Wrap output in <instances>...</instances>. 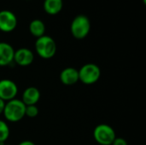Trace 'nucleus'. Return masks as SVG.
I'll return each instance as SVG.
<instances>
[{
  "label": "nucleus",
  "instance_id": "nucleus-14",
  "mask_svg": "<svg viewBox=\"0 0 146 145\" xmlns=\"http://www.w3.org/2000/svg\"><path fill=\"white\" fill-rule=\"evenodd\" d=\"M9 137V127L8 124L0 120V144H3V143Z\"/></svg>",
  "mask_w": 146,
  "mask_h": 145
},
{
  "label": "nucleus",
  "instance_id": "nucleus-11",
  "mask_svg": "<svg viewBox=\"0 0 146 145\" xmlns=\"http://www.w3.org/2000/svg\"><path fill=\"white\" fill-rule=\"evenodd\" d=\"M39 99H40V92L38 89L34 86L27 87L24 91L21 97V101L26 106L36 105V103L39 101Z\"/></svg>",
  "mask_w": 146,
  "mask_h": 145
},
{
  "label": "nucleus",
  "instance_id": "nucleus-3",
  "mask_svg": "<svg viewBox=\"0 0 146 145\" xmlns=\"http://www.w3.org/2000/svg\"><path fill=\"white\" fill-rule=\"evenodd\" d=\"M70 31L73 37L76 39H83L87 37L91 31V21L85 15H76L70 26Z\"/></svg>",
  "mask_w": 146,
  "mask_h": 145
},
{
  "label": "nucleus",
  "instance_id": "nucleus-1",
  "mask_svg": "<svg viewBox=\"0 0 146 145\" xmlns=\"http://www.w3.org/2000/svg\"><path fill=\"white\" fill-rule=\"evenodd\" d=\"M26 105L21 100L14 98L5 103L3 109V115L9 122H18L25 116Z\"/></svg>",
  "mask_w": 146,
  "mask_h": 145
},
{
  "label": "nucleus",
  "instance_id": "nucleus-6",
  "mask_svg": "<svg viewBox=\"0 0 146 145\" xmlns=\"http://www.w3.org/2000/svg\"><path fill=\"white\" fill-rule=\"evenodd\" d=\"M17 26V17L10 10L0 11V31L10 32Z\"/></svg>",
  "mask_w": 146,
  "mask_h": 145
},
{
  "label": "nucleus",
  "instance_id": "nucleus-17",
  "mask_svg": "<svg viewBox=\"0 0 146 145\" xmlns=\"http://www.w3.org/2000/svg\"><path fill=\"white\" fill-rule=\"evenodd\" d=\"M18 145H35V144L32 141H29V140H26V141H22Z\"/></svg>",
  "mask_w": 146,
  "mask_h": 145
},
{
  "label": "nucleus",
  "instance_id": "nucleus-8",
  "mask_svg": "<svg viewBox=\"0 0 146 145\" xmlns=\"http://www.w3.org/2000/svg\"><path fill=\"white\" fill-rule=\"evenodd\" d=\"M34 60V55L32 50L27 48H20L15 50L14 62L21 67H27L33 63Z\"/></svg>",
  "mask_w": 146,
  "mask_h": 145
},
{
  "label": "nucleus",
  "instance_id": "nucleus-4",
  "mask_svg": "<svg viewBox=\"0 0 146 145\" xmlns=\"http://www.w3.org/2000/svg\"><path fill=\"white\" fill-rule=\"evenodd\" d=\"M79 72V80L85 85H93L98 81L101 76L100 68L94 63H86L80 68Z\"/></svg>",
  "mask_w": 146,
  "mask_h": 145
},
{
  "label": "nucleus",
  "instance_id": "nucleus-13",
  "mask_svg": "<svg viewBox=\"0 0 146 145\" xmlns=\"http://www.w3.org/2000/svg\"><path fill=\"white\" fill-rule=\"evenodd\" d=\"M29 32L37 38L44 36L45 32V25L44 21L39 19L33 20L29 24Z\"/></svg>",
  "mask_w": 146,
  "mask_h": 145
},
{
  "label": "nucleus",
  "instance_id": "nucleus-7",
  "mask_svg": "<svg viewBox=\"0 0 146 145\" xmlns=\"http://www.w3.org/2000/svg\"><path fill=\"white\" fill-rule=\"evenodd\" d=\"M18 92L16 84L8 79L0 80V99L3 101H10L15 98Z\"/></svg>",
  "mask_w": 146,
  "mask_h": 145
},
{
  "label": "nucleus",
  "instance_id": "nucleus-9",
  "mask_svg": "<svg viewBox=\"0 0 146 145\" xmlns=\"http://www.w3.org/2000/svg\"><path fill=\"white\" fill-rule=\"evenodd\" d=\"M14 48L8 43H0V67H5L14 62Z\"/></svg>",
  "mask_w": 146,
  "mask_h": 145
},
{
  "label": "nucleus",
  "instance_id": "nucleus-10",
  "mask_svg": "<svg viewBox=\"0 0 146 145\" xmlns=\"http://www.w3.org/2000/svg\"><path fill=\"white\" fill-rule=\"evenodd\" d=\"M60 80L65 85H73L79 81V72L74 68H66L60 73Z\"/></svg>",
  "mask_w": 146,
  "mask_h": 145
},
{
  "label": "nucleus",
  "instance_id": "nucleus-16",
  "mask_svg": "<svg viewBox=\"0 0 146 145\" xmlns=\"http://www.w3.org/2000/svg\"><path fill=\"white\" fill-rule=\"evenodd\" d=\"M111 145H127V142L122 138H115Z\"/></svg>",
  "mask_w": 146,
  "mask_h": 145
},
{
  "label": "nucleus",
  "instance_id": "nucleus-2",
  "mask_svg": "<svg viewBox=\"0 0 146 145\" xmlns=\"http://www.w3.org/2000/svg\"><path fill=\"white\" fill-rule=\"evenodd\" d=\"M37 54L43 59H50L56 53V44L55 40L47 35L38 38L35 42Z\"/></svg>",
  "mask_w": 146,
  "mask_h": 145
},
{
  "label": "nucleus",
  "instance_id": "nucleus-12",
  "mask_svg": "<svg viewBox=\"0 0 146 145\" xmlns=\"http://www.w3.org/2000/svg\"><path fill=\"white\" fill-rule=\"evenodd\" d=\"M63 7L62 0H44V9L50 15H57L61 12Z\"/></svg>",
  "mask_w": 146,
  "mask_h": 145
},
{
  "label": "nucleus",
  "instance_id": "nucleus-15",
  "mask_svg": "<svg viewBox=\"0 0 146 145\" xmlns=\"http://www.w3.org/2000/svg\"><path fill=\"white\" fill-rule=\"evenodd\" d=\"M38 115V109L36 105H29L26 106L25 116H28L29 118H35Z\"/></svg>",
  "mask_w": 146,
  "mask_h": 145
},
{
  "label": "nucleus",
  "instance_id": "nucleus-5",
  "mask_svg": "<svg viewBox=\"0 0 146 145\" xmlns=\"http://www.w3.org/2000/svg\"><path fill=\"white\" fill-rule=\"evenodd\" d=\"M93 137L96 142L100 145H111L116 138L115 130L107 124L97 126L93 131Z\"/></svg>",
  "mask_w": 146,
  "mask_h": 145
},
{
  "label": "nucleus",
  "instance_id": "nucleus-18",
  "mask_svg": "<svg viewBox=\"0 0 146 145\" xmlns=\"http://www.w3.org/2000/svg\"><path fill=\"white\" fill-rule=\"evenodd\" d=\"M4 105H5V102L3 101L2 99H0V115L3 114V112Z\"/></svg>",
  "mask_w": 146,
  "mask_h": 145
},
{
  "label": "nucleus",
  "instance_id": "nucleus-19",
  "mask_svg": "<svg viewBox=\"0 0 146 145\" xmlns=\"http://www.w3.org/2000/svg\"><path fill=\"white\" fill-rule=\"evenodd\" d=\"M5 145H10V144H5Z\"/></svg>",
  "mask_w": 146,
  "mask_h": 145
}]
</instances>
